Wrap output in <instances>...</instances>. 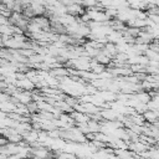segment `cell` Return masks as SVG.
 <instances>
[{
    "mask_svg": "<svg viewBox=\"0 0 159 159\" xmlns=\"http://www.w3.org/2000/svg\"><path fill=\"white\" fill-rule=\"evenodd\" d=\"M142 116H143V118H144V122H148L149 124H155V123H158V120H159V116H158V112H157V111L147 109Z\"/></svg>",
    "mask_w": 159,
    "mask_h": 159,
    "instance_id": "cell-1",
    "label": "cell"
}]
</instances>
